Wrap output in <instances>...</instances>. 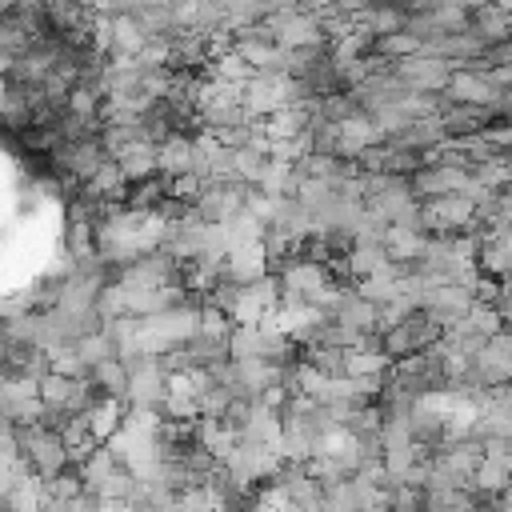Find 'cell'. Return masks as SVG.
<instances>
[{"label": "cell", "instance_id": "obj_1", "mask_svg": "<svg viewBox=\"0 0 512 512\" xmlns=\"http://www.w3.org/2000/svg\"><path fill=\"white\" fill-rule=\"evenodd\" d=\"M116 280H124L128 288H164V284L184 280V264L160 244V248L128 260L124 268H116Z\"/></svg>", "mask_w": 512, "mask_h": 512}, {"label": "cell", "instance_id": "obj_2", "mask_svg": "<svg viewBox=\"0 0 512 512\" xmlns=\"http://www.w3.org/2000/svg\"><path fill=\"white\" fill-rule=\"evenodd\" d=\"M276 32L280 44L288 48H328V32H324V20L308 8H276L264 16Z\"/></svg>", "mask_w": 512, "mask_h": 512}, {"label": "cell", "instance_id": "obj_3", "mask_svg": "<svg viewBox=\"0 0 512 512\" xmlns=\"http://www.w3.org/2000/svg\"><path fill=\"white\" fill-rule=\"evenodd\" d=\"M48 156H52V160H56V168H60V172H68L76 184H88L112 152L104 148V140H100V132H96V136H80V140H60Z\"/></svg>", "mask_w": 512, "mask_h": 512}, {"label": "cell", "instance_id": "obj_4", "mask_svg": "<svg viewBox=\"0 0 512 512\" xmlns=\"http://www.w3.org/2000/svg\"><path fill=\"white\" fill-rule=\"evenodd\" d=\"M420 204H424V212H420L424 232H464V228H472V220H476V200L464 196V192L428 196V200H420Z\"/></svg>", "mask_w": 512, "mask_h": 512}, {"label": "cell", "instance_id": "obj_5", "mask_svg": "<svg viewBox=\"0 0 512 512\" xmlns=\"http://www.w3.org/2000/svg\"><path fill=\"white\" fill-rule=\"evenodd\" d=\"M400 72V80L412 88V92H444L452 72H456V60L448 56H432V52H416V56H404L392 64Z\"/></svg>", "mask_w": 512, "mask_h": 512}, {"label": "cell", "instance_id": "obj_6", "mask_svg": "<svg viewBox=\"0 0 512 512\" xmlns=\"http://www.w3.org/2000/svg\"><path fill=\"white\" fill-rule=\"evenodd\" d=\"M444 96H448V100H460V104H496V108H500L504 88L492 80V72H488V68L460 64V68L452 72V80H448ZM500 112H504V108H500Z\"/></svg>", "mask_w": 512, "mask_h": 512}, {"label": "cell", "instance_id": "obj_7", "mask_svg": "<svg viewBox=\"0 0 512 512\" xmlns=\"http://www.w3.org/2000/svg\"><path fill=\"white\" fill-rule=\"evenodd\" d=\"M472 184V168H460V164H448V160H424L416 172H412V188L420 200L428 196H448V192H464Z\"/></svg>", "mask_w": 512, "mask_h": 512}, {"label": "cell", "instance_id": "obj_8", "mask_svg": "<svg viewBox=\"0 0 512 512\" xmlns=\"http://www.w3.org/2000/svg\"><path fill=\"white\" fill-rule=\"evenodd\" d=\"M248 192H252L248 180H208L204 192H200V200H196V208L208 220H232L236 212H244Z\"/></svg>", "mask_w": 512, "mask_h": 512}, {"label": "cell", "instance_id": "obj_9", "mask_svg": "<svg viewBox=\"0 0 512 512\" xmlns=\"http://www.w3.org/2000/svg\"><path fill=\"white\" fill-rule=\"evenodd\" d=\"M388 140H392V144H404V148H416V152H432V148H440V144L448 140V128H444V116L432 112V116L408 120V124H404L400 132H392Z\"/></svg>", "mask_w": 512, "mask_h": 512}, {"label": "cell", "instance_id": "obj_10", "mask_svg": "<svg viewBox=\"0 0 512 512\" xmlns=\"http://www.w3.org/2000/svg\"><path fill=\"white\" fill-rule=\"evenodd\" d=\"M380 140H384V132L376 128V120L368 112H356V116L340 120V156H348V160H356L364 148H372Z\"/></svg>", "mask_w": 512, "mask_h": 512}, {"label": "cell", "instance_id": "obj_11", "mask_svg": "<svg viewBox=\"0 0 512 512\" xmlns=\"http://www.w3.org/2000/svg\"><path fill=\"white\" fill-rule=\"evenodd\" d=\"M196 168V132H172L164 144H160V172L164 176H180V172H192Z\"/></svg>", "mask_w": 512, "mask_h": 512}, {"label": "cell", "instance_id": "obj_12", "mask_svg": "<svg viewBox=\"0 0 512 512\" xmlns=\"http://www.w3.org/2000/svg\"><path fill=\"white\" fill-rule=\"evenodd\" d=\"M124 420H128V400H120V396H100L88 408V428L96 440H112Z\"/></svg>", "mask_w": 512, "mask_h": 512}, {"label": "cell", "instance_id": "obj_13", "mask_svg": "<svg viewBox=\"0 0 512 512\" xmlns=\"http://www.w3.org/2000/svg\"><path fill=\"white\" fill-rule=\"evenodd\" d=\"M428 244V232L424 228H412V224H388L384 228V248L392 260H404V264H416V256L424 252Z\"/></svg>", "mask_w": 512, "mask_h": 512}, {"label": "cell", "instance_id": "obj_14", "mask_svg": "<svg viewBox=\"0 0 512 512\" xmlns=\"http://www.w3.org/2000/svg\"><path fill=\"white\" fill-rule=\"evenodd\" d=\"M472 28L488 40V44H500V40H512V12L500 8L496 0H484L472 8Z\"/></svg>", "mask_w": 512, "mask_h": 512}, {"label": "cell", "instance_id": "obj_15", "mask_svg": "<svg viewBox=\"0 0 512 512\" xmlns=\"http://www.w3.org/2000/svg\"><path fill=\"white\" fill-rule=\"evenodd\" d=\"M264 272H272L264 244H236V248L228 252V276H236L240 284H252V280H260Z\"/></svg>", "mask_w": 512, "mask_h": 512}, {"label": "cell", "instance_id": "obj_16", "mask_svg": "<svg viewBox=\"0 0 512 512\" xmlns=\"http://www.w3.org/2000/svg\"><path fill=\"white\" fill-rule=\"evenodd\" d=\"M308 124H312V104H308V100H304V104H284V108H276V112L264 120V128H268L272 140H280V136H304Z\"/></svg>", "mask_w": 512, "mask_h": 512}, {"label": "cell", "instance_id": "obj_17", "mask_svg": "<svg viewBox=\"0 0 512 512\" xmlns=\"http://www.w3.org/2000/svg\"><path fill=\"white\" fill-rule=\"evenodd\" d=\"M92 380L100 384V392H104V396H120V400H128L132 368H128V360H124V356L116 352V356H108V360L92 364Z\"/></svg>", "mask_w": 512, "mask_h": 512}, {"label": "cell", "instance_id": "obj_18", "mask_svg": "<svg viewBox=\"0 0 512 512\" xmlns=\"http://www.w3.org/2000/svg\"><path fill=\"white\" fill-rule=\"evenodd\" d=\"M508 480H512L508 456H488V452H484V460H480V468L472 472L468 488H476V492L492 496V504H496V492H504V488H508Z\"/></svg>", "mask_w": 512, "mask_h": 512}, {"label": "cell", "instance_id": "obj_19", "mask_svg": "<svg viewBox=\"0 0 512 512\" xmlns=\"http://www.w3.org/2000/svg\"><path fill=\"white\" fill-rule=\"evenodd\" d=\"M116 160L124 164L128 180H144V176L160 172V144H152V140H136V144H128Z\"/></svg>", "mask_w": 512, "mask_h": 512}, {"label": "cell", "instance_id": "obj_20", "mask_svg": "<svg viewBox=\"0 0 512 512\" xmlns=\"http://www.w3.org/2000/svg\"><path fill=\"white\" fill-rule=\"evenodd\" d=\"M348 264H352V276L364 280V276H372V272H384V268L392 264V256H388L384 240H356L352 252H348Z\"/></svg>", "mask_w": 512, "mask_h": 512}, {"label": "cell", "instance_id": "obj_21", "mask_svg": "<svg viewBox=\"0 0 512 512\" xmlns=\"http://www.w3.org/2000/svg\"><path fill=\"white\" fill-rule=\"evenodd\" d=\"M196 440H200L204 448H212L220 460H228V456H232V448L240 444V432H236V428H228L220 416H200V424H196Z\"/></svg>", "mask_w": 512, "mask_h": 512}, {"label": "cell", "instance_id": "obj_22", "mask_svg": "<svg viewBox=\"0 0 512 512\" xmlns=\"http://www.w3.org/2000/svg\"><path fill=\"white\" fill-rule=\"evenodd\" d=\"M148 44V32L144 24L132 16V12H116L112 16V52H128V56H140V48ZM108 52V56H112Z\"/></svg>", "mask_w": 512, "mask_h": 512}, {"label": "cell", "instance_id": "obj_23", "mask_svg": "<svg viewBox=\"0 0 512 512\" xmlns=\"http://www.w3.org/2000/svg\"><path fill=\"white\" fill-rule=\"evenodd\" d=\"M388 368H392V356L380 344L348 348V356H344V372H352V376H384Z\"/></svg>", "mask_w": 512, "mask_h": 512}, {"label": "cell", "instance_id": "obj_24", "mask_svg": "<svg viewBox=\"0 0 512 512\" xmlns=\"http://www.w3.org/2000/svg\"><path fill=\"white\" fill-rule=\"evenodd\" d=\"M408 4H396V0H376L368 12H364V24L376 32V36H388V32H400L408 28Z\"/></svg>", "mask_w": 512, "mask_h": 512}, {"label": "cell", "instance_id": "obj_25", "mask_svg": "<svg viewBox=\"0 0 512 512\" xmlns=\"http://www.w3.org/2000/svg\"><path fill=\"white\" fill-rule=\"evenodd\" d=\"M116 468H120V460H116V452H112V444H108V440H100V444H96V448L88 452V460L80 464V476H84V488H88V492H96V488H100V480H104V476H112Z\"/></svg>", "mask_w": 512, "mask_h": 512}, {"label": "cell", "instance_id": "obj_26", "mask_svg": "<svg viewBox=\"0 0 512 512\" xmlns=\"http://www.w3.org/2000/svg\"><path fill=\"white\" fill-rule=\"evenodd\" d=\"M208 76H216V80H232V84H248L252 76H256V64H248L236 48H228V52H220V56H212L208 60V68H204Z\"/></svg>", "mask_w": 512, "mask_h": 512}, {"label": "cell", "instance_id": "obj_27", "mask_svg": "<svg viewBox=\"0 0 512 512\" xmlns=\"http://www.w3.org/2000/svg\"><path fill=\"white\" fill-rule=\"evenodd\" d=\"M376 52H380V56H388V60H404V56H416V52H424V40H420V32H412V28H400V32L376 36Z\"/></svg>", "mask_w": 512, "mask_h": 512}, {"label": "cell", "instance_id": "obj_28", "mask_svg": "<svg viewBox=\"0 0 512 512\" xmlns=\"http://www.w3.org/2000/svg\"><path fill=\"white\" fill-rule=\"evenodd\" d=\"M32 44H36V32L16 12H4V20H0V52H16L20 56Z\"/></svg>", "mask_w": 512, "mask_h": 512}, {"label": "cell", "instance_id": "obj_29", "mask_svg": "<svg viewBox=\"0 0 512 512\" xmlns=\"http://www.w3.org/2000/svg\"><path fill=\"white\" fill-rule=\"evenodd\" d=\"M268 152L264 148H256V144H240V148H232V164H236V180H248V184H256L260 176H264V168H268Z\"/></svg>", "mask_w": 512, "mask_h": 512}, {"label": "cell", "instance_id": "obj_30", "mask_svg": "<svg viewBox=\"0 0 512 512\" xmlns=\"http://www.w3.org/2000/svg\"><path fill=\"white\" fill-rule=\"evenodd\" d=\"M76 380H80V376H68V372H56V368H52V372L40 380L44 404H48V408H68L72 396H76Z\"/></svg>", "mask_w": 512, "mask_h": 512}, {"label": "cell", "instance_id": "obj_31", "mask_svg": "<svg viewBox=\"0 0 512 512\" xmlns=\"http://www.w3.org/2000/svg\"><path fill=\"white\" fill-rule=\"evenodd\" d=\"M96 312H100L104 320H112V316H124V312H128V284L112 276V280L100 288V296H96Z\"/></svg>", "mask_w": 512, "mask_h": 512}, {"label": "cell", "instance_id": "obj_32", "mask_svg": "<svg viewBox=\"0 0 512 512\" xmlns=\"http://www.w3.org/2000/svg\"><path fill=\"white\" fill-rule=\"evenodd\" d=\"M232 328H236V320H232L224 308H216V304H208V300H204V308H200V332L228 340V336H232Z\"/></svg>", "mask_w": 512, "mask_h": 512}, {"label": "cell", "instance_id": "obj_33", "mask_svg": "<svg viewBox=\"0 0 512 512\" xmlns=\"http://www.w3.org/2000/svg\"><path fill=\"white\" fill-rule=\"evenodd\" d=\"M204 176L200 172H180V176H168V192L176 196V200H184V204H196L200 200V192H204Z\"/></svg>", "mask_w": 512, "mask_h": 512}, {"label": "cell", "instance_id": "obj_34", "mask_svg": "<svg viewBox=\"0 0 512 512\" xmlns=\"http://www.w3.org/2000/svg\"><path fill=\"white\" fill-rule=\"evenodd\" d=\"M140 64H144V68L172 64V36H148V44L140 48Z\"/></svg>", "mask_w": 512, "mask_h": 512}, {"label": "cell", "instance_id": "obj_35", "mask_svg": "<svg viewBox=\"0 0 512 512\" xmlns=\"http://www.w3.org/2000/svg\"><path fill=\"white\" fill-rule=\"evenodd\" d=\"M420 504H424V488H416V484L392 488V508H420Z\"/></svg>", "mask_w": 512, "mask_h": 512}, {"label": "cell", "instance_id": "obj_36", "mask_svg": "<svg viewBox=\"0 0 512 512\" xmlns=\"http://www.w3.org/2000/svg\"><path fill=\"white\" fill-rule=\"evenodd\" d=\"M504 164H508V176H512V148H504Z\"/></svg>", "mask_w": 512, "mask_h": 512}, {"label": "cell", "instance_id": "obj_37", "mask_svg": "<svg viewBox=\"0 0 512 512\" xmlns=\"http://www.w3.org/2000/svg\"><path fill=\"white\" fill-rule=\"evenodd\" d=\"M496 4H500V8H508V12H512V0H496Z\"/></svg>", "mask_w": 512, "mask_h": 512}, {"label": "cell", "instance_id": "obj_38", "mask_svg": "<svg viewBox=\"0 0 512 512\" xmlns=\"http://www.w3.org/2000/svg\"><path fill=\"white\" fill-rule=\"evenodd\" d=\"M12 4H16V0H4V8H12Z\"/></svg>", "mask_w": 512, "mask_h": 512}, {"label": "cell", "instance_id": "obj_39", "mask_svg": "<svg viewBox=\"0 0 512 512\" xmlns=\"http://www.w3.org/2000/svg\"><path fill=\"white\" fill-rule=\"evenodd\" d=\"M508 468H512V452H508Z\"/></svg>", "mask_w": 512, "mask_h": 512}, {"label": "cell", "instance_id": "obj_40", "mask_svg": "<svg viewBox=\"0 0 512 512\" xmlns=\"http://www.w3.org/2000/svg\"><path fill=\"white\" fill-rule=\"evenodd\" d=\"M396 4H412V0H396Z\"/></svg>", "mask_w": 512, "mask_h": 512}]
</instances>
